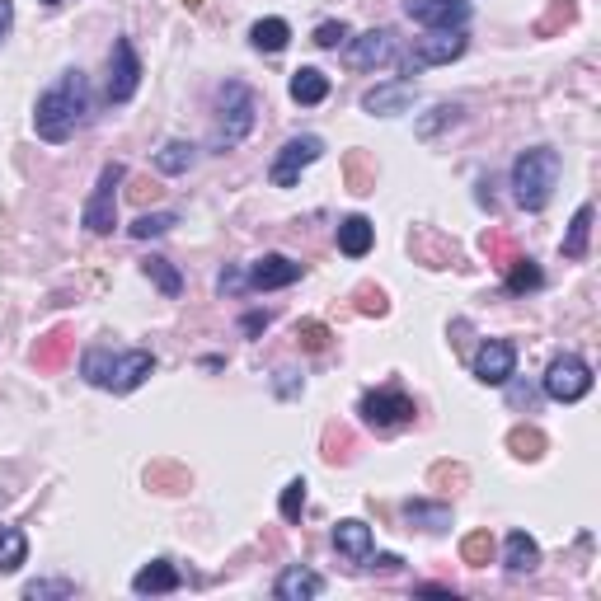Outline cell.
Instances as JSON below:
<instances>
[{"instance_id": "22", "label": "cell", "mask_w": 601, "mask_h": 601, "mask_svg": "<svg viewBox=\"0 0 601 601\" xmlns=\"http://www.w3.org/2000/svg\"><path fill=\"white\" fill-rule=\"evenodd\" d=\"M503 569L508 573H536L540 569V545L526 531H512L503 545Z\"/></svg>"}, {"instance_id": "13", "label": "cell", "mask_w": 601, "mask_h": 601, "mask_svg": "<svg viewBox=\"0 0 601 601\" xmlns=\"http://www.w3.org/2000/svg\"><path fill=\"white\" fill-rule=\"evenodd\" d=\"M395 57H400V47H395V33L390 29H371L348 43V66L353 71H376V66H390Z\"/></svg>"}, {"instance_id": "41", "label": "cell", "mask_w": 601, "mask_h": 601, "mask_svg": "<svg viewBox=\"0 0 601 601\" xmlns=\"http://www.w3.org/2000/svg\"><path fill=\"white\" fill-rule=\"evenodd\" d=\"M479 245H484V254H489V263H494V268H508L512 254H517L508 235H498V231H484V240H479Z\"/></svg>"}, {"instance_id": "16", "label": "cell", "mask_w": 601, "mask_h": 601, "mask_svg": "<svg viewBox=\"0 0 601 601\" xmlns=\"http://www.w3.org/2000/svg\"><path fill=\"white\" fill-rule=\"evenodd\" d=\"M334 550H339L348 564H371V555H376V545H371V526L357 522V517H343V522L334 526Z\"/></svg>"}, {"instance_id": "5", "label": "cell", "mask_w": 601, "mask_h": 601, "mask_svg": "<svg viewBox=\"0 0 601 601\" xmlns=\"http://www.w3.org/2000/svg\"><path fill=\"white\" fill-rule=\"evenodd\" d=\"M123 179H127V165H118V160H108L104 170H99V184H94L90 202L80 212L90 235H113V226H118V184Z\"/></svg>"}, {"instance_id": "10", "label": "cell", "mask_w": 601, "mask_h": 601, "mask_svg": "<svg viewBox=\"0 0 601 601\" xmlns=\"http://www.w3.org/2000/svg\"><path fill=\"white\" fill-rule=\"evenodd\" d=\"M141 85V57L132 38H118L113 52H108V104H127Z\"/></svg>"}, {"instance_id": "33", "label": "cell", "mask_w": 601, "mask_h": 601, "mask_svg": "<svg viewBox=\"0 0 601 601\" xmlns=\"http://www.w3.org/2000/svg\"><path fill=\"white\" fill-rule=\"evenodd\" d=\"M461 113H465L461 104H437L428 118H418V137H437L442 127H456L461 123Z\"/></svg>"}, {"instance_id": "36", "label": "cell", "mask_w": 601, "mask_h": 601, "mask_svg": "<svg viewBox=\"0 0 601 601\" xmlns=\"http://www.w3.org/2000/svg\"><path fill=\"white\" fill-rule=\"evenodd\" d=\"M278 512H282V522H287V526L301 522V512H306V479H292V484L282 489Z\"/></svg>"}, {"instance_id": "18", "label": "cell", "mask_w": 601, "mask_h": 601, "mask_svg": "<svg viewBox=\"0 0 601 601\" xmlns=\"http://www.w3.org/2000/svg\"><path fill=\"white\" fill-rule=\"evenodd\" d=\"M273 592H278V601H310L324 592V578L315 569H301V564H287V569L278 573V583H273Z\"/></svg>"}, {"instance_id": "28", "label": "cell", "mask_w": 601, "mask_h": 601, "mask_svg": "<svg viewBox=\"0 0 601 601\" xmlns=\"http://www.w3.org/2000/svg\"><path fill=\"white\" fill-rule=\"evenodd\" d=\"M508 273V292H536V287H545V273L536 268V259H522V254H512V263L503 268Z\"/></svg>"}, {"instance_id": "30", "label": "cell", "mask_w": 601, "mask_h": 601, "mask_svg": "<svg viewBox=\"0 0 601 601\" xmlns=\"http://www.w3.org/2000/svg\"><path fill=\"white\" fill-rule=\"evenodd\" d=\"M188 165H193V146L188 141H165L160 151H155V170L160 174H188Z\"/></svg>"}, {"instance_id": "4", "label": "cell", "mask_w": 601, "mask_h": 601, "mask_svg": "<svg viewBox=\"0 0 601 601\" xmlns=\"http://www.w3.org/2000/svg\"><path fill=\"white\" fill-rule=\"evenodd\" d=\"M216 99H221V123H216L212 151L226 155L254 132V123H259V94L249 90L245 80H226Z\"/></svg>"}, {"instance_id": "23", "label": "cell", "mask_w": 601, "mask_h": 601, "mask_svg": "<svg viewBox=\"0 0 601 601\" xmlns=\"http://www.w3.org/2000/svg\"><path fill=\"white\" fill-rule=\"evenodd\" d=\"M592 221H597V207L592 202H583L578 212H573V221H569V235H564V259H587V240H592Z\"/></svg>"}, {"instance_id": "20", "label": "cell", "mask_w": 601, "mask_h": 601, "mask_svg": "<svg viewBox=\"0 0 601 601\" xmlns=\"http://www.w3.org/2000/svg\"><path fill=\"white\" fill-rule=\"evenodd\" d=\"M371 245H376V226H371L367 216H343L339 221V249L348 254V259H362V254H371Z\"/></svg>"}, {"instance_id": "14", "label": "cell", "mask_w": 601, "mask_h": 601, "mask_svg": "<svg viewBox=\"0 0 601 601\" xmlns=\"http://www.w3.org/2000/svg\"><path fill=\"white\" fill-rule=\"evenodd\" d=\"M301 263L287 259V254H263L254 268H249V287L254 292H278V287H292V282H301Z\"/></svg>"}, {"instance_id": "25", "label": "cell", "mask_w": 601, "mask_h": 601, "mask_svg": "<svg viewBox=\"0 0 601 601\" xmlns=\"http://www.w3.org/2000/svg\"><path fill=\"white\" fill-rule=\"evenodd\" d=\"M249 43L259 47V52H282V47L292 43V24L287 19H259L249 29Z\"/></svg>"}, {"instance_id": "19", "label": "cell", "mask_w": 601, "mask_h": 601, "mask_svg": "<svg viewBox=\"0 0 601 601\" xmlns=\"http://www.w3.org/2000/svg\"><path fill=\"white\" fill-rule=\"evenodd\" d=\"M179 583H184V578H179V569H174L170 559H151V564L132 578V592H137V597H160V592H179Z\"/></svg>"}, {"instance_id": "34", "label": "cell", "mask_w": 601, "mask_h": 601, "mask_svg": "<svg viewBox=\"0 0 601 601\" xmlns=\"http://www.w3.org/2000/svg\"><path fill=\"white\" fill-rule=\"evenodd\" d=\"M343 170H348V184H353V193H371V188H376V165H371V155L353 151Z\"/></svg>"}, {"instance_id": "9", "label": "cell", "mask_w": 601, "mask_h": 601, "mask_svg": "<svg viewBox=\"0 0 601 601\" xmlns=\"http://www.w3.org/2000/svg\"><path fill=\"white\" fill-rule=\"evenodd\" d=\"M404 15L423 24V29H437V33H456L470 24V0H404Z\"/></svg>"}, {"instance_id": "17", "label": "cell", "mask_w": 601, "mask_h": 601, "mask_svg": "<svg viewBox=\"0 0 601 601\" xmlns=\"http://www.w3.org/2000/svg\"><path fill=\"white\" fill-rule=\"evenodd\" d=\"M409 249H414V259L423 263V268H451V263H456V245H451L442 231H432V226H418V231L409 235Z\"/></svg>"}, {"instance_id": "48", "label": "cell", "mask_w": 601, "mask_h": 601, "mask_svg": "<svg viewBox=\"0 0 601 601\" xmlns=\"http://www.w3.org/2000/svg\"><path fill=\"white\" fill-rule=\"evenodd\" d=\"M376 564H381V569H400L404 559L400 555H376Z\"/></svg>"}, {"instance_id": "50", "label": "cell", "mask_w": 601, "mask_h": 601, "mask_svg": "<svg viewBox=\"0 0 601 601\" xmlns=\"http://www.w3.org/2000/svg\"><path fill=\"white\" fill-rule=\"evenodd\" d=\"M43 5H62V0H43Z\"/></svg>"}, {"instance_id": "12", "label": "cell", "mask_w": 601, "mask_h": 601, "mask_svg": "<svg viewBox=\"0 0 601 601\" xmlns=\"http://www.w3.org/2000/svg\"><path fill=\"white\" fill-rule=\"evenodd\" d=\"M470 367H475V381H484V386H508L517 376V348L508 339H484Z\"/></svg>"}, {"instance_id": "7", "label": "cell", "mask_w": 601, "mask_h": 601, "mask_svg": "<svg viewBox=\"0 0 601 601\" xmlns=\"http://www.w3.org/2000/svg\"><path fill=\"white\" fill-rule=\"evenodd\" d=\"M357 414H362V423L376 432L386 428H400V423H414V400L404 395L400 386H386V390H367L362 395V404H357Z\"/></svg>"}, {"instance_id": "44", "label": "cell", "mask_w": 601, "mask_h": 601, "mask_svg": "<svg viewBox=\"0 0 601 601\" xmlns=\"http://www.w3.org/2000/svg\"><path fill=\"white\" fill-rule=\"evenodd\" d=\"M273 390H278L282 400H292V395H301V381H296V371L282 367V371H278V381H273Z\"/></svg>"}, {"instance_id": "15", "label": "cell", "mask_w": 601, "mask_h": 601, "mask_svg": "<svg viewBox=\"0 0 601 601\" xmlns=\"http://www.w3.org/2000/svg\"><path fill=\"white\" fill-rule=\"evenodd\" d=\"M409 104H414V80H386V85H376V90L362 94V108H367L371 118L409 113Z\"/></svg>"}, {"instance_id": "43", "label": "cell", "mask_w": 601, "mask_h": 601, "mask_svg": "<svg viewBox=\"0 0 601 601\" xmlns=\"http://www.w3.org/2000/svg\"><path fill=\"white\" fill-rule=\"evenodd\" d=\"M245 287H249V278L240 273V268H226V273L216 278V292L221 296H235V292H245Z\"/></svg>"}, {"instance_id": "21", "label": "cell", "mask_w": 601, "mask_h": 601, "mask_svg": "<svg viewBox=\"0 0 601 601\" xmlns=\"http://www.w3.org/2000/svg\"><path fill=\"white\" fill-rule=\"evenodd\" d=\"M404 522L437 536V531H447L451 526V508L447 503H428V498H409V503H404Z\"/></svg>"}, {"instance_id": "37", "label": "cell", "mask_w": 601, "mask_h": 601, "mask_svg": "<svg viewBox=\"0 0 601 601\" xmlns=\"http://www.w3.org/2000/svg\"><path fill=\"white\" fill-rule=\"evenodd\" d=\"M329 339H334V334H329V324H320V320H301V324H296V343H301L306 353H324Z\"/></svg>"}, {"instance_id": "32", "label": "cell", "mask_w": 601, "mask_h": 601, "mask_svg": "<svg viewBox=\"0 0 601 601\" xmlns=\"http://www.w3.org/2000/svg\"><path fill=\"white\" fill-rule=\"evenodd\" d=\"M179 226V212H151L132 221V240H155V235H170Z\"/></svg>"}, {"instance_id": "40", "label": "cell", "mask_w": 601, "mask_h": 601, "mask_svg": "<svg viewBox=\"0 0 601 601\" xmlns=\"http://www.w3.org/2000/svg\"><path fill=\"white\" fill-rule=\"evenodd\" d=\"M348 38H353V33H348V24H343V19H324L320 29H315V38H310V43L324 47V52H334V47H343Z\"/></svg>"}, {"instance_id": "45", "label": "cell", "mask_w": 601, "mask_h": 601, "mask_svg": "<svg viewBox=\"0 0 601 601\" xmlns=\"http://www.w3.org/2000/svg\"><path fill=\"white\" fill-rule=\"evenodd\" d=\"M508 400L517 404V409H536V390H531V386H512Z\"/></svg>"}, {"instance_id": "47", "label": "cell", "mask_w": 601, "mask_h": 601, "mask_svg": "<svg viewBox=\"0 0 601 601\" xmlns=\"http://www.w3.org/2000/svg\"><path fill=\"white\" fill-rule=\"evenodd\" d=\"M10 24H15V5H10V0H0V43H5Z\"/></svg>"}, {"instance_id": "35", "label": "cell", "mask_w": 601, "mask_h": 601, "mask_svg": "<svg viewBox=\"0 0 601 601\" xmlns=\"http://www.w3.org/2000/svg\"><path fill=\"white\" fill-rule=\"evenodd\" d=\"M489 555H494V536H489V531H470V536L461 540V559H465V564L484 569V564H489Z\"/></svg>"}, {"instance_id": "3", "label": "cell", "mask_w": 601, "mask_h": 601, "mask_svg": "<svg viewBox=\"0 0 601 601\" xmlns=\"http://www.w3.org/2000/svg\"><path fill=\"white\" fill-rule=\"evenodd\" d=\"M559 170H564V160H559V151H550V146L522 151L512 160V198L522 202L526 212H545L550 198H555Z\"/></svg>"}, {"instance_id": "24", "label": "cell", "mask_w": 601, "mask_h": 601, "mask_svg": "<svg viewBox=\"0 0 601 601\" xmlns=\"http://www.w3.org/2000/svg\"><path fill=\"white\" fill-rule=\"evenodd\" d=\"M292 99L296 104H306V108H315V104H324L329 99V76L324 71H315V66H301V71H292Z\"/></svg>"}, {"instance_id": "31", "label": "cell", "mask_w": 601, "mask_h": 601, "mask_svg": "<svg viewBox=\"0 0 601 601\" xmlns=\"http://www.w3.org/2000/svg\"><path fill=\"white\" fill-rule=\"evenodd\" d=\"M508 447H512V456H522V461H540V456H545V432L540 428H512Z\"/></svg>"}, {"instance_id": "27", "label": "cell", "mask_w": 601, "mask_h": 601, "mask_svg": "<svg viewBox=\"0 0 601 601\" xmlns=\"http://www.w3.org/2000/svg\"><path fill=\"white\" fill-rule=\"evenodd\" d=\"M29 559V536L19 526H0V573H15Z\"/></svg>"}, {"instance_id": "38", "label": "cell", "mask_w": 601, "mask_h": 601, "mask_svg": "<svg viewBox=\"0 0 601 601\" xmlns=\"http://www.w3.org/2000/svg\"><path fill=\"white\" fill-rule=\"evenodd\" d=\"M573 15H578V5L573 0H555L545 15L536 19V33H555V29H564V24H573Z\"/></svg>"}, {"instance_id": "39", "label": "cell", "mask_w": 601, "mask_h": 601, "mask_svg": "<svg viewBox=\"0 0 601 601\" xmlns=\"http://www.w3.org/2000/svg\"><path fill=\"white\" fill-rule=\"evenodd\" d=\"M24 597L29 601H47V597H76V583H66V578H38V583L24 587Z\"/></svg>"}, {"instance_id": "42", "label": "cell", "mask_w": 601, "mask_h": 601, "mask_svg": "<svg viewBox=\"0 0 601 601\" xmlns=\"http://www.w3.org/2000/svg\"><path fill=\"white\" fill-rule=\"evenodd\" d=\"M357 310H362V315H386V292H381V287H371V282H362V287H357Z\"/></svg>"}, {"instance_id": "29", "label": "cell", "mask_w": 601, "mask_h": 601, "mask_svg": "<svg viewBox=\"0 0 601 601\" xmlns=\"http://www.w3.org/2000/svg\"><path fill=\"white\" fill-rule=\"evenodd\" d=\"M141 268H146V278H151L155 287H160V292L170 296V301H174V296H184V278H179V268H174L170 259H160V254H151V259L141 263Z\"/></svg>"}, {"instance_id": "11", "label": "cell", "mask_w": 601, "mask_h": 601, "mask_svg": "<svg viewBox=\"0 0 601 601\" xmlns=\"http://www.w3.org/2000/svg\"><path fill=\"white\" fill-rule=\"evenodd\" d=\"M324 155V141L320 137H292L287 146L278 151V160H273V170H268V179H273V188H292L296 179H301V170L306 165H315Z\"/></svg>"}, {"instance_id": "46", "label": "cell", "mask_w": 601, "mask_h": 601, "mask_svg": "<svg viewBox=\"0 0 601 601\" xmlns=\"http://www.w3.org/2000/svg\"><path fill=\"white\" fill-rule=\"evenodd\" d=\"M240 329H245V334H259V329H268V310H249L245 320H240Z\"/></svg>"}, {"instance_id": "1", "label": "cell", "mask_w": 601, "mask_h": 601, "mask_svg": "<svg viewBox=\"0 0 601 601\" xmlns=\"http://www.w3.org/2000/svg\"><path fill=\"white\" fill-rule=\"evenodd\" d=\"M85 118H90V80L80 66L62 71V80L47 85L33 104V132L43 141H57V146L76 137V127H85Z\"/></svg>"}, {"instance_id": "8", "label": "cell", "mask_w": 601, "mask_h": 601, "mask_svg": "<svg viewBox=\"0 0 601 601\" xmlns=\"http://www.w3.org/2000/svg\"><path fill=\"white\" fill-rule=\"evenodd\" d=\"M592 390V367L578 353H559L545 371V395L559 404H578Z\"/></svg>"}, {"instance_id": "6", "label": "cell", "mask_w": 601, "mask_h": 601, "mask_svg": "<svg viewBox=\"0 0 601 601\" xmlns=\"http://www.w3.org/2000/svg\"><path fill=\"white\" fill-rule=\"evenodd\" d=\"M465 47H470L465 29H456V33H437V29H432L428 38H418V43L409 47V52H404V62H400L404 76H400V80L418 76V71H428V66H447V62H456Z\"/></svg>"}, {"instance_id": "26", "label": "cell", "mask_w": 601, "mask_h": 601, "mask_svg": "<svg viewBox=\"0 0 601 601\" xmlns=\"http://www.w3.org/2000/svg\"><path fill=\"white\" fill-rule=\"evenodd\" d=\"M66 357H71V334H66V329H52V334H43V339H38V348H33V362H38L43 371L62 367Z\"/></svg>"}, {"instance_id": "49", "label": "cell", "mask_w": 601, "mask_h": 601, "mask_svg": "<svg viewBox=\"0 0 601 601\" xmlns=\"http://www.w3.org/2000/svg\"><path fill=\"white\" fill-rule=\"evenodd\" d=\"M184 5H188V10H198V5H202V0H184Z\"/></svg>"}, {"instance_id": "2", "label": "cell", "mask_w": 601, "mask_h": 601, "mask_svg": "<svg viewBox=\"0 0 601 601\" xmlns=\"http://www.w3.org/2000/svg\"><path fill=\"white\" fill-rule=\"evenodd\" d=\"M151 371H155V357L146 353V348H123V353H113V348H90V353L80 357V376L99 390H113V395L137 390Z\"/></svg>"}]
</instances>
